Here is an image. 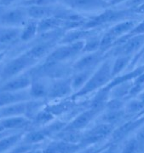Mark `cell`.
<instances>
[{"instance_id": "6da1fadb", "label": "cell", "mask_w": 144, "mask_h": 153, "mask_svg": "<svg viewBox=\"0 0 144 153\" xmlns=\"http://www.w3.org/2000/svg\"><path fill=\"white\" fill-rule=\"evenodd\" d=\"M136 16L137 15H136L130 9L108 7L96 16H93L90 18L86 19L81 28L86 30H94L102 25L109 24V23L115 24L125 20L134 19Z\"/></svg>"}, {"instance_id": "7a4b0ae2", "label": "cell", "mask_w": 144, "mask_h": 153, "mask_svg": "<svg viewBox=\"0 0 144 153\" xmlns=\"http://www.w3.org/2000/svg\"><path fill=\"white\" fill-rule=\"evenodd\" d=\"M112 80V60L105 59L95 69L85 85L79 91L72 95V98H81L95 91H98L102 87L107 86Z\"/></svg>"}, {"instance_id": "3957f363", "label": "cell", "mask_w": 144, "mask_h": 153, "mask_svg": "<svg viewBox=\"0 0 144 153\" xmlns=\"http://www.w3.org/2000/svg\"><path fill=\"white\" fill-rule=\"evenodd\" d=\"M31 78H46L55 80L61 78L70 77L73 74L72 65L66 62H54L44 61L42 64H38L28 70Z\"/></svg>"}, {"instance_id": "277c9868", "label": "cell", "mask_w": 144, "mask_h": 153, "mask_svg": "<svg viewBox=\"0 0 144 153\" xmlns=\"http://www.w3.org/2000/svg\"><path fill=\"white\" fill-rule=\"evenodd\" d=\"M138 22L135 19H128L114 24L102 36H101L100 51L106 54L120 39L128 35L136 27Z\"/></svg>"}, {"instance_id": "5b68a950", "label": "cell", "mask_w": 144, "mask_h": 153, "mask_svg": "<svg viewBox=\"0 0 144 153\" xmlns=\"http://www.w3.org/2000/svg\"><path fill=\"white\" fill-rule=\"evenodd\" d=\"M38 62L30 57L26 53H22L18 56L13 58L1 67L0 73V82L4 83L16 76L23 74L27 70L35 66Z\"/></svg>"}, {"instance_id": "8992f818", "label": "cell", "mask_w": 144, "mask_h": 153, "mask_svg": "<svg viewBox=\"0 0 144 153\" xmlns=\"http://www.w3.org/2000/svg\"><path fill=\"white\" fill-rule=\"evenodd\" d=\"M144 46V34L133 36H125L114 43L110 50L112 57L117 56H131L138 52Z\"/></svg>"}, {"instance_id": "52a82bcc", "label": "cell", "mask_w": 144, "mask_h": 153, "mask_svg": "<svg viewBox=\"0 0 144 153\" xmlns=\"http://www.w3.org/2000/svg\"><path fill=\"white\" fill-rule=\"evenodd\" d=\"M84 40L72 44L59 45L55 46L53 51L44 59L46 62H66L67 61L75 58L80 53L84 47Z\"/></svg>"}, {"instance_id": "ba28073f", "label": "cell", "mask_w": 144, "mask_h": 153, "mask_svg": "<svg viewBox=\"0 0 144 153\" xmlns=\"http://www.w3.org/2000/svg\"><path fill=\"white\" fill-rule=\"evenodd\" d=\"M62 6L73 12L81 13L101 12L108 8V4L104 0H58Z\"/></svg>"}, {"instance_id": "9c48e42d", "label": "cell", "mask_w": 144, "mask_h": 153, "mask_svg": "<svg viewBox=\"0 0 144 153\" xmlns=\"http://www.w3.org/2000/svg\"><path fill=\"white\" fill-rule=\"evenodd\" d=\"M143 125L144 115L134 117L131 119L125 121L114 128L111 134V142L114 144H121Z\"/></svg>"}, {"instance_id": "30bf717a", "label": "cell", "mask_w": 144, "mask_h": 153, "mask_svg": "<svg viewBox=\"0 0 144 153\" xmlns=\"http://www.w3.org/2000/svg\"><path fill=\"white\" fill-rule=\"evenodd\" d=\"M114 128V127L110 126L108 124L99 123L91 128L87 130L86 132L83 133V137L80 141V145L84 148L96 145L111 136Z\"/></svg>"}, {"instance_id": "8fae6325", "label": "cell", "mask_w": 144, "mask_h": 153, "mask_svg": "<svg viewBox=\"0 0 144 153\" xmlns=\"http://www.w3.org/2000/svg\"><path fill=\"white\" fill-rule=\"evenodd\" d=\"M28 20L26 7L13 8L0 15V24L2 27L21 28Z\"/></svg>"}, {"instance_id": "7c38bea8", "label": "cell", "mask_w": 144, "mask_h": 153, "mask_svg": "<svg viewBox=\"0 0 144 153\" xmlns=\"http://www.w3.org/2000/svg\"><path fill=\"white\" fill-rule=\"evenodd\" d=\"M105 55L106 54L101 51L84 54L72 64V72L75 73L84 70L96 69L105 60Z\"/></svg>"}, {"instance_id": "4fadbf2b", "label": "cell", "mask_w": 144, "mask_h": 153, "mask_svg": "<svg viewBox=\"0 0 144 153\" xmlns=\"http://www.w3.org/2000/svg\"><path fill=\"white\" fill-rule=\"evenodd\" d=\"M103 110L96 109V108H89L88 110L81 112L79 115L75 117L70 123H67L65 127V130H71V131H77L82 132L85 128H87L90 123L97 117Z\"/></svg>"}, {"instance_id": "5bb4252c", "label": "cell", "mask_w": 144, "mask_h": 153, "mask_svg": "<svg viewBox=\"0 0 144 153\" xmlns=\"http://www.w3.org/2000/svg\"><path fill=\"white\" fill-rule=\"evenodd\" d=\"M73 92L71 83V76L51 80L49 83L48 98L49 99H60L71 95Z\"/></svg>"}, {"instance_id": "9a60e30c", "label": "cell", "mask_w": 144, "mask_h": 153, "mask_svg": "<svg viewBox=\"0 0 144 153\" xmlns=\"http://www.w3.org/2000/svg\"><path fill=\"white\" fill-rule=\"evenodd\" d=\"M32 83V78L28 71L18 76H16L10 80L0 85V91L2 92H20L28 90Z\"/></svg>"}, {"instance_id": "2e32d148", "label": "cell", "mask_w": 144, "mask_h": 153, "mask_svg": "<svg viewBox=\"0 0 144 153\" xmlns=\"http://www.w3.org/2000/svg\"><path fill=\"white\" fill-rule=\"evenodd\" d=\"M84 147L78 144L69 143L66 141L55 140L45 147L43 152L44 153H78Z\"/></svg>"}, {"instance_id": "e0dca14e", "label": "cell", "mask_w": 144, "mask_h": 153, "mask_svg": "<svg viewBox=\"0 0 144 153\" xmlns=\"http://www.w3.org/2000/svg\"><path fill=\"white\" fill-rule=\"evenodd\" d=\"M50 80L46 78H32L28 89L32 99L44 100L48 98Z\"/></svg>"}, {"instance_id": "ac0fdd59", "label": "cell", "mask_w": 144, "mask_h": 153, "mask_svg": "<svg viewBox=\"0 0 144 153\" xmlns=\"http://www.w3.org/2000/svg\"><path fill=\"white\" fill-rule=\"evenodd\" d=\"M55 47V41H51V40L40 41L31 46L29 49L25 51V53L38 62L42 58L45 59Z\"/></svg>"}, {"instance_id": "d6986e66", "label": "cell", "mask_w": 144, "mask_h": 153, "mask_svg": "<svg viewBox=\"0 0 144 153\" xmlns=\"http://www.w3.org/2000/svg\"><path fill=\"white\" fill-rule=\"evenodd\" d=\"M32 98L28 90L20 91V92H2L0 91V108L11 105V104H19L27 102Z\"/></svg>"}, {"instance_id": "ffe728a7", "label": "cell", "mask_w": 144, "mask_h": 153, "mask_svg": "<svg viewBox=\"0 0 144 153\" xmlns=\"http://www.w3.org/2000/svg\"><path fill=\"white\" fill-rule=\"evenodd\" d=\"M66 23V21L58 18L56 16H50L47 18L38 21V33L41 34H47L52 32L63 30V27Z\"/></svg>"}, {"instance_id": "44dd1931", "label": "cell", "mask_w": 144, "mask_h": 153, "mask_svg": "<svg viewBox=\"0 0 144 153\" xmlns=\"http://www.w3.org/2000/svg\"><path fill=\"white\" fill-rule=\"evenodd\" d=\"M95 34V30H86L83 28H77L72 30L66 31L61 37L59 45L65 44H72L78 41L85 40L88 38L93 36Z\"/></svg>"}, {"instance_id": "7402d4cb", "label": "cell", "mask_w": 144, "mask_h": 153, "mask_svg": "<svg viewBox=\"0 0 144 153\" xmlns=\"http://www.w3.org/2000/svg\"><path fill=\"white\" fill-rule=\"evenodd\" d=\"M0 123L5 129V131L11 132L12 130H22L27 128L32 124V122L25 116H21L0 119Z\"/></svg>"}, {"instance_id": "603a6c76", "label": "cell", "mask_w": 144, "mask_h": 153, "mask_svg": "<svg viewBox=\"0 0 144 153\" xmlns=\"http://www.w3.org/2000/svg\"><path fill=\"white\" fill-rule=\"evenodd\" d=\"M27 11L29 19L40 21L42 19L54 16L56 12L57 7L55 5H48V6H42V5H30L27 6Z\"/></svg>"}, {"instance_id": "cb8c5ba5", "label": "cell", "mask_w": 144, "mask_h": 153, "mask_svg": "<svg viewBox=\"0 0 144 153\" xmlns=\"http://www.w3.org/2000/svg\"><path fill=\"white\" fill-rule=\"evenodd\" d=\"M21 28L18 27H0V44L5 47L16 44L20 40Z\"/></svg>"}, {"instance_id": "d4e9b609", "label": "cell", "mask_w": 144, "mask_h": 153, "mask_svg": "<svg viewBox=\"0 0 144 153\" xmlns=\"http://www.w3.org/2000/svg\"><path fill=\"white\" fill-rule=\"evenodd\" d=\"M51 135L45 127H42L36 130H32L22 137V143L32 146H38L39 143L44 141Z\"/></svg>"}, {"instance_id": "484cf974", "label": "cell", "mask_w": 144, "mask_h": 153, "mask_svg": "<svg viewBox=\"0 0 144 153\" xmlns=\"http://www.w3.org/2000/svg\"><path fill=\"white\" fill-rule=\"evenodd\" d=\"M126 117H127V116H126L125 109L121 110H117V111L105 110V112H103L100 117L99 123L108 124L110 126L116 128L117 126H120L121 123L125 122L124 120Z\"/></svg>"}, {"instance_id": "4316f807", "label": "cell", "mask_w": 144, "mask_h": 153, "mask_svg": "<svg viewBox=\"0 0 144 153\" xmlns=\"http://www.w3.org/2000/svg\"><path fill=\"white\" fill-rule=\"evenodd\" d=\"M27 110V102L11 104L0 108V119L7 117L25 116Z\"/></svg>"}, {"instance_id": "83f0119b", "label": "cell", "mask_w": 144, "mask_h": 153, "mask_svg": "<svg viewBox=\"0 0 144 153\" xmlns=\"http://www.w3.org/2000/svg\"><path fill=\"white\" fill-rule=\"evenodd\" d=\"M38 21L29 19L27 22L21 28L20 40L22 42H28L33 39L38 33Z\"/></svg>"}, {"instance_id": "f1b7e54d", "label": "cell", "mask_w": 144, "mask_h": 153, "mask_svg": "<svg viewBox=\"0 0 144 153\" xmlns=\"http://www.w3.org/2000/svg\"><path fill=\"white\" fill-rule=\"evenodd\" d=\"M95 69H90V70H84V71H79L72 74L71 76V83H72V91L74 93L79 91L85 85V83L90 79Z\"/></svg>"}, {"instance_id": "f546056e", "label": "cell", "mask_w": 144, "mask_h": 153, "mask_svg": "<svg viewBox=\"0 0 144 153\" xmlns=\"http://www.w3.org/2000/svg\"><path fill=\"white\" fill-rule=\"evenodd\" d=\"M134 81V80H133ZM133 81L124 82L113 86L109 89V98H120L125 99L129 97L130 92L133 86Z\"/></svg>"}, {"instance_id": "4dcf8cb0", "label": "cell", "mask_w": 144, "mask_h": 153, "mask_svg": "<svg viewBox=\"0 0 144 153\" xmlns=\"http://www.w3.org/2000/svg\"><path fill=\"white\" fill-rule=\"evenodd\" d=\"M24 134L22 133H16V134H10L0 140V153L6 152L10 149L17 145L19 141L22 139Z\"/></svg>"}, {"instance_id": "1f68e13d", "label": "cell", "mask_w": 144, "mask_h": 153, "mask_svg": "<svg viewBox=\"0 0 144 153\" xmlns=\"http://www.w3.org/2000/svg\"><path fill=\"white\" fill-rule=\"evenodd\" d=\"M131 56H117L114 57V60H112V75L113 79L114 77L120 75L126 68L130 64L131 61Z\"/></svg>"}, {"instance_id": "d6a6232c", "label": "cell", "mask_w": 144, "mask_h": 153, "mask_svg": "<svg viewBox=\"0 0 144 153\" xmlns=\"http://www.w3.org/2000/svg\"><path fill=\"white\" fill-rule=\"evenodd\" d=\"M144 110V104L137 98L126 103L125 111L127 117H137Z\"/></svg>"}, {"instance_id": "836d02e7", "label": "cell", "mask_w": 144, "mask_h": 153, "mask_svg": "<svg viewBox=\"0 0 144 153\" xmlns=\"http://www.w3.org/2000/svg\"><path fill=\"white\" fill-rule=\"evenodd\" d=\"M83 133L82 132H77V131H71V130H65L63 129L61 132L55 136L56 140L73 143V144H78L82 140Z\"/></svg>"}, {"instance_id": "e575fe53", "label": "cell", "mask_w": 144, "mask_h": 153, "mask_svg": "<svg viewBox=\"0 0 144 153\" xmlns=\"http://www.w3.org/2000/svg\"><path fill=\"white\" fill-rule=\"evenodd\" d=\"M55 118V117L54 115L44 108L42 110H40L36 116L33 117L32 122V124H34L36 126L44 127V126L48 125L49 123L53 122Z\"/></svg>"}, {"instance_id": "d590c367", "label": "cell", "mask_w": 144, "mask_h": 153, "mask_svg": "<svg viewBox=\"0 0 144 153\" xmlns=\"http://www.w3.org/2000/svg\"><path fill=\"white\" fill-rule=\"evenodd\" d=\"M44 109V101L38 99H31L27 102V110L25 117L32 120L37 114Z\"/></svg>"}, {"instance_id": "8d00e7d4", "label": "cell", "mask_w": 144, "mask_h": 153, "mask_svg": "<svg viewBox=\"0 0 144 153\" xmlns=\"http://www.w3.org/2000/svg\"><path fill=\"white\" fill-rule=\"evenodd\" d=\"M100 43H101V37L96 36L94 34L93 36L88 38L84 40V45L82 53H91L97 51H100Z\"/></svg>"}, {"instance_id": "74e56055", "label": "cell", "mask_w": 144, "mask_h": 153, "mask_svg": "<svg viewBox=\"0 0 144 153\" xmlns=\"http://www.w3.org/2000/svg\"><path fill=\"white\" fill-rule=\"evenodd\" d=\"M120 153H141L137 141L134 136H131L124 141Z\"/></svg>"}, {"instance_id": "f35d334b", "label": "cell", "mask_w": 144, "mask_h": 153, "mask_svg": "<svg viewBox=\"0 0 144 153\" xmlns=\"http://www.w3.org/2000/svg\"><path fill=\"white\" fill-rule=\"evenodd\" d=\"M143 92H144V72L133 81V86L129 97H137Z\"/></svg>"}, {"instance_id": "ab89813d", "label": "cell", "mask_w": 144, "mask_h": 153, "mask_svg": "<svg viewBox=\"0 0 144 153\" xmlns=\"http://www.w3.org/2000/svg\"><path fill=\"white\" fill-rule=\"evenodd\" d=\"M126 102L125 99H120V98H109L108 101L106 104L105 110L109 111H117L125 109Z\"/></svg>"}, {"instance_id": "60d3db41", "label": "cell", "mask_w": 144, "mask_h": 153, "mask_svg": "<svg viewBox=\"0 0 144 153\" xmlns=\"http://www.w3.org/2000/svg\"><path fill=\"white\" fill-rule=\"evenodd\" d=\"M37 146H32V145H27L22 143L19 146L14 147V149L11 150L10 153H27L33 150H36Z\"/></svg>"}, {"instance_id": "b9f144b4", "label": "cell", "mask_w": 144, "mask_h": 153, "mask_svg": "<svg viewBox=\"0 0 144 153\" xmlns=\"http://www.w3.org/2000/svg\"><path fill=\"white\" fill-rule=\"evenodd\" d=\"M134 137L137 141L141 153H144V125L135 133Z\"/></svg>"}, {"instance_id": "7bdbcfd3", "label": "cell", "mask_w": 144, "mask_h": 153, "mask_svg": "<svg viewBox=\"0 0 144 153\" xmlns=\"http://www.w3.org/2000/svg\"><path fill=\"white\" fill-rule=\"evenodd\" d=\"M120 144H114L110 141L108 146L104 148L100 153H120Z\"/></svg>"}, {"instance_id": "ee69618b", "label": "cell", "mask_w": 144, "mask_h": 153, "mask_svg": "<svg viewBox=\"0 0 144 153\" xmlns=\"http://www.w3.org/2000/svg\"><path fill=\"white\" fill-rule=\"evenodd\" d=\"M137 34H144V18L142 21L138 22L136 27L126 36H133V35H137Z\"/></svg>"}, {"instance_id": "f6af8a7d", "label": "cell", "mask_w": 144, "mask_h": 153, "mask_svg": "<svg viewBox=\"0 0 144 153\" xmlns=\"http://www.w3.org/2000/svg\"><path fill=\"white\" fill-rule=\"evenodd\" d=\"M109 144V142H108V144H106V145H103V146H101L100 147H94V148H90L89 150H87L84 153H100L102 152V150L104 149V148H106V147L108 146V145Z\"/></svg>"}, {"instance_id": "bcb514c9", "label": "cell", "mask_w": 144, "mask_h": 153, "mask_svg": "<svg viewBox=\"0 0 144 153\" xmlns=\"http://www.w3.org/2000/svg\"><path fill=\"white\" fill-rule=\"evenodd\" d=\"M129 0H112L111 2L108 3V7H117L120 5V4H124Z\"/></svg>"}, {"instance_id": "7dc6e473", "label": "cell", "mask_w": 144, "mask_h": 153, "mask_svg": "<svg viewBox=\"0 0 144 153\" xmlns=\"http://www.w3.org/2000/svg\"><path fill=\"white\" fill-rule=\"evenodd\" d=\"M16 0H0V6L8 7L10 6Z\"/></svg>"}, {"instance_id": "c3c4849f", "label": "cell", "mask_w": 144, "mask_h": 153, "mask_svg": "<svg viewBox=\"0 0 144 153\" xmlns=\"http://www.w3.org/2000/svg\"><path fill=\"white\" fill-rule=\"evenodd\" d=\"M136 98H137L138 99H140V100H141V101H142V102L144 104V92H141V93L138 95L137 97H136Z\"/></svg>"}, {"instance_id": "681fc988", "label": "cell", "mask_w": 144, "mask_h": 153, "mask_svg": "<svg viewBox=\"0 0 144 153\" xmlns=\"http://www.w3.org/2000/svg\"><path fill=\"white\" fill-rule=\"evenodd\" d=\"M4 56H5V51H0V62L4 58Z\"/></svg>"}, {"instance_id": "f907efd6", "label": "cell", "mask_w": 144, "mask_h": 153, "mask_svg": "<svg viewBox=\"0 0 144 153\" xmlns=\"http://www.w3.org/2000/svg\"><path fill=\"white\" fill-rule=\"evenodd\" d=\"M10 134V132H9V131H6V132H3V133H0V140H1L2 138L5 137L6 135Z\"/></svg>"}, {"instance_id": "816d5d0a", "label": "cell", "mask_w": 144, "mask_h": 153, "mask_svg": "<svg viewBox=\"0 0 144 153\" xmlns=\"http://www.w3.org/2000/svg\"><path fill=\"white\" fill-rule=\"evenodd\" d=\"M3 132H6V131H5V129L4 128V127L0 123V133H3Z\"/></svg>"}, {"instance_id": "f5cc1de1", "label": "cell", "mask_w": 144, "mask_h": 153, "mask_svg": "<svg viewBox=\"0 0 144 153\" xmlns=\"http://www.w3.org/2000/svg\"><path fill=\"white\" fill-rule=\"evenodd\" d=\"M7 47H5V46H4V45H2L1 44H0V51H4V50L6 49Z\"/></svg>"}, {"instance_id": "db71d44e", "label": "cell", "mask_w": 144, "mask_h": 153, "mask_svg": "<svg viewBox=\"0 0 144 153\" xmlns=\"http://www.w3.org/2000/svg\"><path fill=\"white\" fill-rule=\"evenodd\" d=\"M33 153H44V152H43V150L41 151V150H38V149H37L36 151H35V152H34Z\"/></svg>"}, {"instance_id": "11a10c76", "label": "cell", "mask_w": 144, "mask_h": 153, "mask_svg": "<svg viewBox=\"0 0 144 153\" xmlns=\"http://www.w3.org/2000/svg\"><path fill=\"white\" fill-rule=\"evenodd\" d=\"M141 62H142L144 64V53H143V57H142V61Z\"/></svg>"}, {"instance_id": "9f6ffc18", "label": "cell", "mask_w": 144, "mask_h": 153, "mask_svg": "<svg viewBox=\"0 0 144 153\" xmlns=\"http://www.w3.org/2000/svg\"><path fill=\"white\" fill-rule=\"evenodd\" d=\"M36 150H37V149H36ZM36 150H33V151H32V152H27V153H33L34 152H35V151H36Z\"/></svg>"}, {"instance_id": "6f0895ef", "label": "cell", "mask_w": 144, "mask_h": 153, "mask_svg": "<svg viewBox=\"0 0 144 153\" xmlns=\"http://www.w3.org/2000/svg\"><path fill=\"white\" fill-rule=\"evenodd\" d=\"M104 1H106V2H107V3H109V2H111V1H112V0H104Z\"/></svg>"}, {"instance_id": "680465c9", "label": "cell", "mask_w": 144, "mask_h": 153, "mask_svg": "<svg viewBox=\"0 0 144 153\" xmlns=\"http://www.w3.org/2000/svg\"><path fill=\"white\" fill-rule=\"evenodd\" d=\"M0 73H1V68H0Z\"/></svg>"}]
</instances>
